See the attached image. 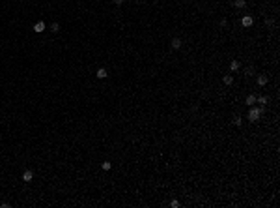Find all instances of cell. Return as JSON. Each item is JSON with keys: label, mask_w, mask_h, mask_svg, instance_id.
Instances as JSON below:
<instances>
[{"label": "cell", "mask_w": 280, "mask_h": 208, "mask_svg": "<svg viewBox=\"0 0 280 208\" xmlns=\"http://www.w3.org/2000/svg\"><path fill=\"white\" fill-rule=\"evenodd\" d=\"M222 81H224V85H232V83H233V77H232V75H224V79H222Z\"/></svg>", "instance_id": "cell-13"}, {"label": "cell", "mask_w": 280, "mask_h": 208, "mask_svg": "<svg viewBox=\"0 0 280 208\" xmlns=\"http://www.w3.org/2000/svg\"><path fill=\"white\" fill-rule=\"evenodd\" d=\"M256 81H258V85H260V86H265L269 83V77H267V75H258Z\"/></svg>", "instance_id": "cell-3"}, {"label": "cell", "mask_w": 280, "mask_h": 208, "mask_svg": "<svg viewBox=\"0 0 280 208\" xmlns=\"http://www.w3.org/2000/svg\"><path fill=\"white\" fill-rule=\"evenodd\" d=\"M233 6L241 10V8H245V6H247V0H235V2H233Z\"/></svg>", "instance_id": "cell-11"}, {"label": "cell", "mask_w": 280, "mask_h": 208, "mask_svg": "<svg viewBox=\"0 0 280 208\" xmlns=\"http://www.w3.org/2000/svg\"><path fill=\"white\" fill-rule=\"evenodd\" d=\"M170 206H172V208H177V206H179V201H176V199H174V201L170 202Z\"/></svg>", "instance_id": "cell-16"}, {"label": "cell", "mask_w": 280, "mask_h": 208, "mask_svg": "<svg viewBox=\"0 0 280 208\" xmlns=\"http://www.w3.org/2000/svg\"><path fill=\"white\" fill-rule=\"evenodd\" d=\"M254 103H256V94H248L247 96V105H250V107H252Z\"/></svg>", "instance_id": "cell-10"}, {"label": "cell", "mask_w": 280, "mask_h": 208, "mask_svg": "<svg viewBox=\"0 0 280 208\" xmlns=\"http://www.w3.org/2000/svg\"><path fill=\"white\" fill-rule=\"evenodd\" d=\"M114 4H116V6H122V4H123V0H114Z\"/></svg>", "instance_id": "cell-17"}, {"label": "cell", "mask_w": 280, "mask_h": 208, "mask_svg": "<svg viewBox=\"0 0 280 208\" xmlns=\"http://www.w3.org/2000/svg\"><path fill=\"white\" fill-rule=\"evenodd\" d=\"M106 77H108V71H106L105 68L97 69V79H106Z\"/></svg>", "instance_id": "cell-8"}, {"label": "cell", "mask_w": 280, "mask_h": 208, "mask_svg": "<svg viewBox=\"0 0 280 208\" xmlns=\"http://www.w3.org/2000/svg\"><path fill=\"white\" fill-rule=\"evenodd\" d=\"M233 124H235V126H241V124H243L241 116H235V118H233Z\"/></svg>", "instance_id": "cell-15"}, {"label": "cell", "mask_w": 280, "mask_h": 208, "mask_svg": "<svg viewBox=\"0 0 280 208\" xmlns=\"http://www.w3.org/2000/svg\"><path fill=\"white\" fill-rule=\"evenodd\" d=\"M239 68H241V64H239V60H232V62H230V69H232V71H237Z\"/></svg>", "instance_id": "cell-9"}, {"label": "cell", "mask_w": 280, "mask_h": 208, "mask_svg": "<svg viewBox=\"0 0 280 208\" xmlns=\"http://www.w3.org/2000/svg\"><path fill=\"white\" fill-rule=\"evenodd\" d=\"M43 30H45V23H43V21H38V23L34 25V32H43Z\"/></svg>", "instance_id": "cell-5"}, {"label": "cell", "mask_w": 280, "mask_h": 208, "mask_svg": "<svg viewBox=\"0 0 280 208\" xmlns=\"http://www.w3.org/2000/svg\"><path fill=\"white\" fill-rule=\"evenodd\" d=\"M241 23H243V26H245V28H248V26H252V25H254V19H252L250 15H245V17H243V21H241Z\"/></svg>", "instance_id": "cell-2"}, {"label": "cell", "mask_w": 280, "mask_h": 208, "mask_svg": "<svg viewBox=\"0 0 280 208\" xmlns=\"http://www.w3.org/2000/svg\"><path fill=\"white\" fill-rule=\"evenodd\" d=\"M58 30H60V25H58V23H52V25H51V32H58Z\"/></svg>", "instance_id": "cell-14"}, {"label": "cell", "mask_w": 280, "mask_h": 208, "mask_svg": "<svg viewBox=\"0 0 280 208\" xmlns=\"http://www.w3.org/2000/svg\"><path fill=\"white\" fill-rule=\"evenodd\" d=\"M267 101H269L267 96H256V103H260L261 107H263V105H267Z\"/></svg>", "instance_id": "cell-7"}, {"label": "cell", "mask_w": 280, "mask_h": 208, "mask_svg": "<svg viewBox=\"0 0 280 208\" xmlns=\"http://www.w3.org/2000/svg\"><path fill=\"white\" fill-rule=\"evenodd\" d=\"M263 111H265V107H254V105H252V107L248 109V120H250V122L260 120V116H261Z\"/></svg>", "instance_id": "cell-1"}, {"label": "cell", "mask_w": 280, "mask_h": 208, "mask_svg": "<svg viewBox=\"0 0 280 208\" xmlns=\"http://www.w3.org/2000/svg\"><path fill=\"white\" fill-rule=\"evenodd\" d=\"M23 180H24V182H32V180H34V172L32 171H24L23 172Z\"/></svg>", "instance_id": "cell-6"}, {"label": "cell", "mask_w": 280, "mask_h": 208, "mask_svg": "<svg viewBox=\"0 0 280 208\" xmlns=\"http://www.w3.org/2000/svg\"><path fill=\"white\" fill-rule=\"evenodd\" d=\"M110 167H112V163H110V161H103V163H101V169H103V171H110Z\"/></svg>", "instance_id": "cell-12"}, {"label": "cell", "mask_w": 280, "mask_h": 208, "mask_svg": "<svg viewBox=\"0 0 280 208\" xmlns=\"http://www.w3.org/2000/svg\"><path fill=\"white\" fill-rule=\"evenodd\" d=\"M170 45H172V49H181V45H183V41H181V39L179 38H174V39H172V43H170Z\"/></svg>", "instance_id": "cell-4"}]
</instances>
